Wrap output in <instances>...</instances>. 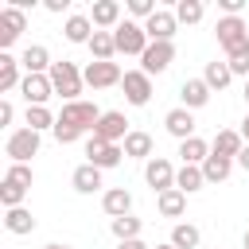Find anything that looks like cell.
Returning <instances> with one entry per match:
<instances>
[{
  "label": "cell",
  "mask_w": 249,
  "mask_h": 249,
  "mask_svg": "<svg viewBox=\"0 0 249 249\" xmlns=\"http://www.w3.org/2000/svg\"><path fill=\"white\" fill-rule=\"evenodd\" d=\"M230 78H233V70H230V62H206V70H202V82L210 86V89H226L230 86Z\"/></svg>",
  "instance_id": "4dcf8cb0"
},
{
  "label": "cell",
  "mask_w": 249,
  "mask_h": 249,
  "mask_svg": "<svg viewBox=\"0 0 249 249\" xmlns=\"http://www.w3.org/2000/svg\"><path fill=\"white\" fill-rule=\"evenodd\" d=\"M241 148H245V136H241L237 128H222V132L214 136V144H210V152H214V156H226V160H237Z\"/></svg>",
  "instance_id": "ac0fdd59"
},
{
  "label": "cell",
  "mask_w": 249,
  "mask_h": 249,
  "mask_svg": "<svg viewBox=\"0 0 249 249\" xmlns=\"http://www.w3.org/2000/svg\"><path fill=\"white\" fill-rule=\"evenodd\" d=\"M198 226H191V222H179L175 230H171V245L175 249H198Z\"/></svg>",
  "instance_id": "1f68e13d"
},
{
  "label": "cell",
  "mask_w": 249,
  "mask_h": 249,
  "mask_svg": "<svg viewBox=\"0 0 249 249\" xmlns=\"http://www.w3.org/2000/svg\"><path fill=\"white\" fill-rule=\"evenodd\" d=\"M19 93H23V101H27V105H47V97L54 93V86H51V74H23V82H19Z\"/></svg>",
  "instance_id": "4fadbf2b"
},
{
  "label": "cell",
  "mask_w": 249,
  "mask_h": 249,
  "mask_svg": "<svg viewBox=\"0 0 249 249\" xmlns=\"http://www.w3.org/2000/svg\"><path fill=\"white\" fill-rule=\"evenodd\" d=\"M245 101H249V78H245Z\"/></svg>",
  "instance_id": "681fc988"
},
{
  "label": "cell",
  "mask_w": 249,
  "mask_h": 249,
  "mask_svg": "<svg viewBox=\"0 0 249 249\" xmlns=\"http://www.w3.org/2000/svg\"><path fill=\"white\" fill-rule=\"evenodd\" d=\"M121 160H124V148H121V144H105V140H97V136L86 140V163L109 171V167H117Z\"/></svg>",
  "instance_id": "52a82bcc"
},
{
  "label": "cell",
  "mask_w": 249,
  "mask_h": 249,
  "mask_svg": "<svg viewBox=\"0 0 249 249\" xmlns=\"http://www.w3.org/2000/svg\"><path fill=\"white\" fill-rule=\"evenodd\" d=\"M214 35H218V47L226 51V58H230L233 51L249 47V23H245L241 16H222L218 27H214Z\"/></svg>",
  "instance_id": "7a4b0ae2"
},
{
  "label": "cell",
  "mask_w": 249,
  "mask_h": 249,
  "mask_svg": "<svg viewBox=\"0 0 249 249\" xmlns=\"http://www.w3.org/2000/svg\"><path fill=\"white\" fill-rule=\"evenodd\" d=\"M43 8H47V12H66L70 0H43Z\"/></svg>",
  "instance_id": "7bdbcfd3"
},
{
  "label": "cell",
  "mask_w": 249,
  "mask_h": 249,
  "mask_svg": "<svg viewBox=\"0 0 249 249\" xmlns=\"http://www.w3.org/2000/svg\"><path fill=\"white\" fill-rule=\"evenodd\" d=\"M233 163H237V167H245V171H249V144H245V148H241V156H237V160H233Z\"/></svg>",
  "instance_id": "ee69618b"
},
{
  "label": "cell",
  "mask_w": 249,
  "mask_h": 249,
  "mask_svg": "<svg viewBox=\"0 0 249 249\" xmlns=\"http://www.w3.org/2000/svg\"><path fill=\"white\" fill-rule=\"evenodd\" d=\"M82 78H86V86H93V89H109V86H121V82H124V74H121L117 62H89V66L82 70Z\"/></svg>",
  "instance_id": "30bf717a"
},
{
  "label": "cell",
  "mask_w": 249,
  "mask_h": 249,
  "mask_svg": "<svg viewBox=\"0 0 249 249\" xmlns=\"http://www.w3.org/2000/svg\"><path fill=\"white\" fill-rule=\"evenodd\" d=\"M70 183H74V191H78V195H93V191H101V167L82 163V167L70 175Z\"/></svg>",
  "instance_id": "603a6c76"
},
{
  "label": "cell",
  "mask_w": 249,
  "mask_h": 249,
  "mask_svg": "<svg viewBox=\"0 0 249 249\" xmlns=\"http://www.w3.org/2000/svg\"><path fill=\"white\" fill-rule=\"evenodd\" d=\"M226 62H230V70H233V74H245V78H249V47L233 51V54H230Z\"/></svg>",
  "instance_id": "ab89813d"
},
{
  "label": "cell",
  "mask_w": 249,
  "mask_h": 249,
  "mask_svg": "<svg viewBox=\"0 0 249 249\" xmlns=\"http://www.w3.org/2000/svg\"><path fill=\"white\" fill-rule=\"evenodd\" d=\"M175 187H179L183 195H195V191H202V187H206V175H202V167H191V163H183V167H179V175H175Z\"/></svg>",
  "instance_id": "f1b7e54d"
},
{
  "label": "cell",
  "mask_w": 249,
  "mask_h": 249,
  "mask_svg": "<svg viewBox=\"0 0 249 249\" xmlns=\"http://www.w3.org/2000/svg\"><path fill=\"white\" fill-rule=\"evenodd\" d=\"M175 167H171V160H163V156H152L148 163H144V179H148V187L156 191V195H163V191H171L175 187Z\"/></svg>",
  "instance_id": "ba28073f"
},
{
  "label": "cell",
  "mask_w": 249,
  "mask_h": 249,
  "mask_svg": "<svg viewBox=\"0 0 249 249\" xmlns=\"http://www.w3.org/2000/svg\"><path fill=\"white\" fill-rule=\"evenodd\" d=\"M171 62H175V43H148V51L140 54V70L148 78L152 74H163Z\"/></svg>",
  "instance_id": "9c48e42d"
},
{
  "label": "cell",
  "mask_w": 249,
  "mask_h": 249,
  "mask_svg": "<svg viewBox=\"0 0 249 249\" xmlns=\"http://www.w3.org/2000/svg\"><path fill=\"white\" fill-rule=\"evenodd\" d=\"M19 58H12L8 51H0V93H12V89H19Z\"/></svg>",
  "instance_id": "44dd1931"
},
{
  "label": "cell",
  "mask_w": 249,
  "mask_h": 249,
  "mask_svg": "<svg viewBox=\"0 0 249 249\" xmlns=\"http://www.w3.org/2000/svg\"><path fill=\"white\" fill-rule=\"evenodd\" d=\"M117 249H148V245L136 237V241H117Z\"/></svg>",
  "instance_id": "f6af8a7d"
},
{
  "label": "cell",
  "mask_w": 249,
  "mask_h": 249,
  "mask_svg": "<svg viewBox=\"0 0 249 249\" xmlns=\"http://www.w3.org/2000/svg\"><path fill=\"white\" fill-rule=\"evenodd\" d=\"M113 237H117V241H136V237H140V218H132V214L113 218Z\"/></svg>",
  "instance_id": "e575fe53"
},
{
  "label": "cell",
  "mask_w": 249,
  "mask_h": 249,
  "mask_svg": "<svg viewBox=\"0 0 249 249\" xmlns=\"http://www.w3.org/2000/svg\"><path fill=\"white\" fill-rule=\"evenodd\" d=\"M58 121L74 124L78 132H93V128H97V121H101V109H97L93 101H66V105H62V113H58Z\"/></svg>",
  "instance_id": "5b68a950"
},
{
  "label": "cell",
  "mask_w": 249,
  "mask_h": 249,
  "mask_svg": "<svg viewBox=\"0 0 249 249\" xmlns=\"http://www.w3.org/2000/svg\"><path fill=\"white\" fill-rule=\"evenodd\" d=\"M51 132H54V140H58V144H74V140L82 136V132H78L74 124H66V121H54V128H51Z\"/></svg>",
  "instance_id": "f35d334b"
},
{
  "label": "cell",
  "mask_w": 249,
  "mask_h": 249,
  "mask_svg": "<svg viewBox=\"0 0 249 249\" xmlns=\"http://www.w3.org/2000/svg\"><path fill=\"white\" fill-rule=\"evenodd\" d=\"M121 89H124V101H128V105H148V101H152V78H148L144 70H124Z\"/></svg>",
  "instance_id": "8fae6325"
},
{
  "label": "cell",
  "mask_w": 249,
  "mask_h": 249,
  "mask_svg": "<svg viewBox=\"0 0 249 249\" xmlns=\"http://www.w3.org/2000/svg\"><path fill=\"white\" fill-rule=\"evenodd\" d=\"M86 47H89L93 62H113V54H117V39H113V31H93V39H89Z\"/></svg>",
  "instance_id": "cb8c5ba5"
},
{
  "label": "cell",
  "mask_w": 249,
  "mask_h": 249,
  "mask_svg": "<svg viewBox=\"0 0 249 249\" xmlns=\"http://www.w3.org/2000/svg\"><path fill=\"white\" fill-rule=\"evenodd\" d=\"M89 19H93L97 31H113V27L121 23V4H117V0H93Z\"/></svg>",
  "instance_id": "2e32d148"
},
{
  "label": "cell",
  "mask_w": 249,
  "mask_h": 249,
  "mask_svg": "<svg viewBox=\"0 0 249 249\" xmlns=\"http://www.w3.org/2000/svg\"><path fill=\"white\" fill-rule=\"evenodd\" d=\"M163 128H167V132L183 144V140H191V136H195V113L179 105V109H171V113L163 117Z\"/></svg>",
  "instance_id": "9a60e30c"
},
{
  "label": "cell",
  "mask_w": 249,
  "mask_h": 249,
  "mask_svg": "<svg viewBox=\"0 0 249 249\" xmlns=\"http://www.w3.org/2000/svg\"><path fill=\"white\" fill-rule=\"evenodd\" d=\"M179 156H183V163L202 167V163H206V156H210V144H206L202 136H191V140H183V144H179Z\"/></svg>",
  "instance_id": "4316f807"
},
{
  "label": "cell",
  "mask_w": 249,
  "mask_h": 249,
  "mask_svg": "<svg viewBox=\"0 0 249 249\" xmlns=\"http://www.w3.org/2000/svg\"><path fill=\"white\" fill-rule=\"evenodd\" d=\"M54 113L47 109V105H27V128H35V132H47V128H54Z\"/></svg>",
  "instance_id": "d6a6232c"
},
{
  "label": "cell",
  "mask_w": 249,
  "mask_h": 249,
  "mask_svg": "<svg viewBox=\"0 0 249 249\" xmlns=\"http://www.w3.org/2000/svg\"><path fill=\"white\" fill-rule=\"evenodd\" d=\"M237 132H241V136H245V144H249V117L241 121V128H237Z\"/></svg>",
  "instance_id": "bcb514c9"
},
{
  "label": "cell",
  "mask_w": 249,
  "mask_h": 249,
  "mask_svg": "<svg viewBox=\"0 0 249 249\" xmlns=\"http://www.w3.org/2000/svg\"><path fill=\"white\" fill-rule=\"evenodd\" d=\"M101 206H105L109 218H124V214H132V195L124 187H113V191L101 195Z\"/></svg>",
  "instance_id": "ffe728a7"
},
{
  "label": "cell",
  "mask_w": 249,
  "mask_h": 249,
  "mask_svg": "<svg viewBox=\"0 0 249 249\" xmlns=\"http://www.w3.org/2000/svg\"><path fill=\"white\" fill-rule=\"evenodd\" d=\"M156 210H160L163 218H179V214L187 210V195H183L179 187H171V191L156 195Z\"/></svg>",
  "instance_id": "d4e9b609"
},
{
  "label": "cell",
  "mask_w": 249,
  "mask_h": 249,
  "mask_svg": "<svg viewBox=\"0 0 249 249\" xmlns=\"http://www.w3.org/2000/svg\"><path fill=\"white\" fill-rule=\"evenodd\" d=\"M39 144H43V132H35V128H16V132L8 136V144H4V152H8L12 163H27L31 156H39Z\"/></svg>",
  "instance_id": "277c9868"
},
{
  "label": "cell",
  "mask_w": 249,
  "mask_h": 249,
  "mask_svg": "<svg viewBox=\"0 0 249 249\" xmlns=\"http://www.w3.org/2000/svg\"><path fill=\"white\" fill-rule=\"evenodd\" d=\"M23 198H27V187H19V183H12V179L0 183V202H4V210L23 206Z\"/></svg>",
  "instance_id": "836d02e7"
},
{
  "label": "cell",
  "mask_w": 249,
  "mask_h": 249,
  "mask_svg": "<svg viewBox=\"0 0 249 249\" xmlns=\"http://www.w3.org/2000/svg\"><path fill=\"white\" fill-rule=\"evenodd\" d=\"M27 27V16L19 12V8H0V51H8L16 39H19V31Z\"/></svg>",
  "instance_id": "7c38bea8"
},
{
  "label": "cell",
  "mask_w": 249,
  "mask_h": 249,
  "mask_svg": "<svg viewBox=\"0 0 249 249\" xmlns=\"http://www.w3.org/2000/svg\"><path fill=\"white\" fill-rule=\"evenodd\" d=\"M128 12L136 16V23H140V19L148 23V19H152V16L160 12V8H156V0H128Z\"/></svg>",
  "instance_id": "8d00e7d4"
},
{
  "label": "cell",
  "mask_w": 249,
  "mask_h": 249,
  "mask_svg": "<svg viewBox=\"0 0 249 249\" xmlns=\"http://www.w3.org/2000/svg\"><path fill=\"white\" fill-rule=\"evenodd\" d=\"M128 132H132V128H128V117H124L121 109H109V113H101V121H97V128H93L89 136H97V140H105V144H124Z\"/></svg>",
  "instance_id": "8992f818"
},
{
  "label": "cell",
  "mask_w": 249,
  "mask_h": 249,
  "mask_svg": "<svg viewBox=\"0 0 249 249\" xmlns=\"http://www.w3.org/2000/svg\"><path fill=\"white\" fill-rule=\"evenodd\" d=\"M4 230L8 233H31L35 230V218L27 206H16V210H4Z\"/></svg>",
  "instance_id": "f546056e"
},
{
  "label": "cell",
  "mask_w": 249,
  "mask_h": 249,
  "mask_svg": "<svg viewBox=\"0 0 249 249\" xmlns=\"http://www.w3.org/2000/svg\"><path fill=\"white\" fill-rule=\"evenodd\" d=\"M179 97H183V109H202L210 101V86L202 78H187L183 89H179Z\"/></svg>",
  "instance_id": "d6986e66"
},
{
  "label": "cell",
  "mask_w": 249,
  "mask_h": 249,
  "mask_svg": "<svg viewBox=\"0 0 249 249\" xmlns=\"http://www.w3.org/2000/svg\"><path fill=\"white\" fill-rule=\"evenodd\" d=\"M113 39H117V54H144L148 51V31H144V23H136V19H121L117 27H113Z\"/></svg>",
  "instance_id": "3957f363"
},
{
  "label": "cell",
  "mask_w": 249,
  "mask_h": 249,
  "mask_svg": "<svg viewBox=\"0 0 249 249\" xmlns=\"http://www.w3.org/2000/svg\"><path fill=\"white\" fill-rule=\"evenodd\" d=\"M43 249H70V245H58V241H51V245H43Z\"/></svg>",
  "instance_id": "7dc6e473"
},
{
  "label": "cell",
  "mask_w": 249,
  "mask_h": 249,
  "mask_svg": "<svg viewBox=\"0 0 249 249\" xmlns=\"http://www.w3.org/2000/svg\"><path fill=\"white\" fill-rule=\"evenodd\" d=\"M12 117H16V109H12V101L4 97V101H0V124H12Z\"/></svg>",
  "instance_id": "b9f144b4"
},
{
  "label": "cell",
  "mask_w": 249,
  "mask_h": 249,
  "mask_svg": "<svg viewBox=\"0 0 249 249\" xmlns=\"http://www.w3.org/2000/svg\"><path fill=\"white\" fill-rule=\"evenodd\" d=\"M51 86H54V93H58V97H62V105H66V101H82L78 93H82L86 78H82V70H78L70 58H62V62H54V66H51Z\"/></svg>",
  "instance_id": "6da1fadb"
},
{
  "label": "cell",
  "mask_w": 249,
  "mask_h": 249,
  "mask_svg": "<svg viewBox=\"0 0 249 249\" xmlns=\"http://www.w3.org/2000/svg\"><path fill=\"white\" fill-rule=\"evenodd\" d=\"M121 148H124V156H128V160H152V148H156V144H152V136H148V132L132 128V132L124 136V144H121Z\"/></svg>",
  "instance_id": "7402d4cb"
},
{
  "label": "cell",
  "mask_w": 249,
  "mask_h": 249,
  "mask_svg": "<svg viewBox=\"0 0 249 249\" xmlns=\"http://www.w3.org/2000/svg\"><path fill=\"white\" fill-rule=\"evenodd\" d=\"M175 27H179V19H175V12H156L148 23H144V31H148V39L152 43H171V35H175Z\"/></svg>",
  "instance_id": "5bb4252c"
},
{
  "label": "cell",
  "mask_w": 249,
  "mask_h": 249,
  "mask_svg": "<svg viewBox=\"0 0 249 249\" xmlns=\"http://www.w3.org/2000/svg\"><path fill=\"white\" fill-rule=\"evenodd\" d=\"M245 249H249V230H245Z\"/></svg>",
  "instance_id": "f907efd6"
},
{
  "label": "cell",
  "mask_w": 249,
  "mask_h": 249,
  "mask_svg": "<svg viewBox=\"0 0 249 249\" xmlns=\"http://www.w3.org/2000/svg\"><path fill=\"white\" fill-rule=\"evenodd\" d=\"M4 179H12V183H19V187H31V183H35V171H31L27 163H12Z\"/></svg>",
  "instance_id": "74e56055"
},
{
  "label": "cell",
  "mask_w": 249,
  "mask_h": 249,
  "mask_svg": "<svg viewBox=\"0 0 249 249\" xmlns=\"http://www.w3.org/2000/svg\"><path fill=\"white\" fill-rule=\"evenodd\" d=\"M218 8H222L226 16H237V12L245 8V0H218Z\"/></svg>",
  "instance_id": "60d3db41"
},
{
  "label": "cell",
  "mask_w": 249,
  "mask_h": 249,
  "mask_svg": "<svg viewBox=\"0 0 249 249\" xmlns=\"http://www.w3.org/2000/svg\"><path fill=\"white\" fill-rule=\"evenodd\" d=\"M230 171H233V160H226V156H206V163H202V175H206V183H226L230 179Z\"/></svg>",
  "instance_id": "83f0119b"
},
{
  "label": "cell",
  "mask_w": 249,
  "mask_h": 249,
  "mask_svg": "<svg viewBox=\"0 0 249 249\" xmlns=\"http://www.w3.org/2000/svg\"><path fill=\"white\" fill-rule=\"evenodd\" d=\"M19 66H23L27 74H51L54 62H51V51H47L43 43H31V47L19 54Z\"/></svg>",
  "instance_id": "e0dca14e"
},
{
  "label": "cell",
  "mask_w": 249,
  "mask_h": 249,
  "mask_svg": "<svg viewBox=\"0 0 249 249\" xmlns=\"http://www.w3.org/2000/svg\"><path fill=\"white\" fill-rule=\"evenodd\" d=\"M202 16H206L202 0H179V4H175V19H179V23H198Z\"/></svg>",
  "instance_id": "d590c367"
},
{
  "label": "cell",
  "mask_w": 249,
  "mask_h": 249,
  "mask_svg": "<svg viewBox=\"0 0 249 249\" xmlns=\"http://www.w3.org/2000/svg\"><path fill=\"white\" fill-rule=\"evenodd\" d=\"M156 249H175V245H171V241H167V245H156Z\"/></svg>",
  "instance_id": "c3c4849f"
},
{
  "label": "cell",
  "mask_w": 249,
  "mask_h": 249,
  "mask_svg": "<svg viewBox=\"0 0 249 249\" xmlns=\"http://www.w3.org/2000/svg\"><path fill=\"white\" fill-rule=\"evenodd\" d=\"M93 31H97V27H93V19H89V16H70V19H66V27H62V35H66L70 43H89V39H93Z\"/></svg>",
  "instance_id": "484cf974"
}]
</instances>
